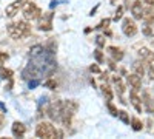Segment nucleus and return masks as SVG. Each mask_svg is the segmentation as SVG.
Listing matches in <instances>:
<instances>
[{
    "mask_svg": "<svg viewBox=\"0 0 154 139\" xmlns=\"http://www.w3.org/2000/svg\"><path fill=\"white\" fill-rule=\"evenodd\" d=\"M31 33V27L25 22V20H19L16 23L8 25V34L12 39H22V37H26Z\"/></svg>",
    "mask_w": 154,
    "mask_h": 139,
    "instance_id": "obj_1",
    "label": "nucleus"
},
{
    "mask_svg": "<svg viewBox=\"0 0 154 139\" xmlns=\"http://www.w3.org/2000/svg\"><path fill=\"white\" fill-rule=\"evenodd\" d=\"M77 102L74 100H65L62 102V113H60V122L65 125V127H69L71 125V121H72V116L75 115L77 111Z\"/></svg>",
    "mask_w": 154,
    "mask_h": 139,
    "instance_id": "obj_2",
    "label": "nucleus"
},
{
    "mask_svg": "<svg viewBox=\"0 0 154 139\" xmlns=\"http://www.w3.org/2000/svg\"><path fill=\"white\" fill-rule=\"evenodd\" d=\"M35 136L43 139H54L57 137V128L51 122H40L35 127Z\"/></svg>",
    "mask_w": 154,
    "mask_h": 139,
    "instance_id": "obj_3",
    "label": "nucleus"
},
{
    "mask_svg": "<svg viewBox=\"0 0 154 139\" xmlns=\"http://www.w3.org/2000/svg\"><path fill=\"white\" fill-rule=\"evenodd\" d=\"M42 16V9L34 2H26L23 5V17L25 20H37Z\"/></svg>",
    "mask_w": 154,
    "mask_h": 139,
    "instance_id": "obj_4",
    "label": "nucleus"
},
{
    "mask_svg": "<svg viewBox=\"0 0 154 139\" xmlns=\"http://www.w3.org/2000/svg\"><path fill=\"white\" fill-rule=\"evenodd\" d=\"M122 31H123V34L128 36V37L136 36V34H137V25H136V22H134L133 19H130V17L123 19V22H122Z\"/></svg>",
    "mask_w": 154,
    "mask_h": 139,
    "instance_id": "obj_5",
    "label": "nucleus"
},
{
    "mask_svg": "<svg viewBox=\"0 0 154 139\" xmlns=\"http://www.w3.org/2000/svg\"><path fill=\"white\" fill-rule=\"evenodd\" d=\"M38 30L40 31H51L53 30V12H48L46 16H40L38 17Z\"/></svg>",
    "mask_w": 154,
    "mask_h": 139,
    "instance_id": "obj_6",
    "label": "nucleus"
},
{
    "mask_svg": "<svg viewBox=\"0 0 154 139\" xmlns=\"http://www.w3.org/2000/svg\"><path fill=\"white\" fill-rule=\"evenodd\" d=\"M26 3V0H16V2H12L6 6L5 12H6V16L8 17H14L16 14H19V11L23 8V5Z\"/></svg>",
    "mask_w": 154,
    "mask_h": 139,
    "instance_id": "obj_7",
    "label": "nucleus"
},
{
    "mask_svg": "<svg viewBox=\"0 0 154 139\" xmlns=\"http://www.w3.org/2000/svg\"><path fill=\"white\" fill-rule=\"evenodd\" d=\"M60 113H62V102L60 100H56L49 105L48 108V116L53 121H60Z\"/></svg>",
    "mask_w": 154,
    "mask_h": 139,
    "instance_id": "obj_8",
    "label": "nucleus"
},
{
    "mask_svg": "<svg viewBox=\"0 0 154 139\" xmlns=\"http://www.w3.org/2000/svg\"><path fill=\"white\" fill-rule=\"evenodd\" d=\"M131 14L134 19L137 20H142V16H143V5L140 0H134L133 5H131Z\"/></svg>",
    "mask_w": 154,
    "mask_h": 139,
    "instance_id": "obj_9",
    "label": "nucleus"
},
{
    "mask_svg": "<svg viewBox=\"0 0 154 139\" xmlns=\"http://www.w3.org/2000/svg\"><path fill=\"white\" fill-rule=\"evenodd\" d=\"M126 81H128V84L131 85V88H134V90H142V77L140 76H137L136 73H133V74H128L126 76Z\"/></svg>",
    "mask_w": 154,
    "mask_h": 139,
    "instance_id": "obj_10",
    "label": "nucleus"
},
{
    "mask_svg": "<svg viewBox=\"0 0 154 139\" xmlns=\"http://www.w3.org/2000/svg\"><path fill=\"white\" fill-rule=\"evenodd\" d=\"M130 99H131V104L136 108V111L137 113H142V99L137 96V90H134V88H133V90L130 91Z\"/></svg>",
    "mask_w": 154,
    "mask_h": 139,
    "instance_id": "obj_11",
    "label": "nucleus"
},
{
    "mask_svg": "<svg viewBox=\"0 0 154 139\" xmlns=\"http://www.w3.org/2000/svg\"><path fill=\"white\" fill-rule=\"evenodd\" d=\"M11 131H12V134H14L16 137H23V136H25V133H26V127H25V125H23L22 122L16 121L14 124H12Z\"/></svg>",
    "mask_w": 154,
    "mask_h": 139,
    "instance_id": "obj_12",
    "label": "nucleus"
},
{
    "mask_svg": "<svg viewBox=\"0 0 154 139\" xmlns=\"http://www.w3.org/2000/svg\"><path fill=\"white\" fill-rule=\"evenodd\" d=\"M146 62V65H148V76H149V79L154 81V53L149 51L148 56L143 59Z\"/></svg>",
    "mask_w": 154,
    "mask_h": 139,
    "instance_id": "obj_13",
    "label": "nucleus"
},
{
    "mask_svg": "<svg viewBox=\"0 0 154 139\" xmlns=\"http://www.w3.org/2000/svg\"><path fill=\"white\" fill-rule=\"evenodd\" d=\"M142 19L146 22V25H152V23H154V6H152V5H149V8L143 9Z\"/></svg>",
    "mask_w": 154,
    "mask_h": 139,
    "instance_id": "obj_14",
    "label": "nucleus"
},
{
    "mask_svg": "<svg viewBox=\"0 0 154 139\" xmlns=\"http://www.w3.org/2000/svg\"><path fill=\"white\" fill-rule=\"evenodd\" d=\"M108 51H109V54L112 56V60H117V62H120L122 59H123V51L120 48H116V46H108Z\"/></svg>",
    "mask_w": 154,
    "mask_h": 139,
    "instance_id": "obj_15",
    "label": "nucleus"
},
{
    "mask_svg": "<svg viewBox=\"0 0 154 139\" xmlns=\"http://www.w3.org/2000/svg\"><path fill=\"white\" fill-rule=\"evenodd\" d=\"M112 82L116 84V91H117V94L122 97L123 93H125V84L122 82V79L119 77V76H114V77H112Z\"/></svg>",
    "mask_w": 154,
    "mask_h": 139,
    "instance_id": "obj_16",
    "label": "nucleus"
},
{
    "mask_svg": "<svg viewBox=\"0 0 154 139\" xmlns=\"http://www.w3.org/2000/svg\"><path fill=\"white\" fill-rule=\"evenodd\" d=\"M133 73H136L137 76H140V77H143L145 76V67L140 60H136L133 64Z\"/></svg>",
    "mask_w": 154,
    "mask_h": 139,
    "instance_id": "obj_17",
    "label": "nucleus"
},
{
    "mask_svg": "<svg viewBox=\"0 0 154 139\" xmlns=\"http://www.w3.org/2000/svg\"><path fill=\"white\" fill-rule=\"evenodd\" d=\"M102 91H103V94H105V99L108 100V102H111V100H112V91H111V87H109L108 84H103V85H102Z\"/></svg>",
    "mask_w": 154,
    "mask_h": 139,
    "instance_id": "obj_18",
    "label": "nucleus"
},
{
    "mask_svg": "<svg viewBox=\"0 0 154 139\" xmlns=\"http://www.w3.org/2000/svg\"><path fill=\"white\" fill-rule=\"evenodd\" d=\"M143 104H145V107H146L148 111H154L152 110V99H149L148 91H143Z\"/></svg>",
    "mask_w": 154,
    "mask_h": 139,
    "instance_id": "obj_19",
    "label": "nucleus"
},
{
    "mask_svg": "<svg viewBox=\"0 0 154 139\" xmlns=\"http://www.w3.org/2000/svg\"><path fill=\"white\" fill-rule=\"evenodd\" d=\"M0 77H3V79H12V70L5 68V67H0Z\"/></svg>",
    "mask_w": 154,
    "mask_h": 139,
    "instance_id": "obj_20",
    "label": "nucleus"
},
{
    "mask_svg": "<svg viewBox=\"0 0 154 139\" xmlns=\"http://www.w3.org/2000/svg\"><path fill=\"white\" fill-rule=\"evenodd\" d=\"M131 127H133V130H134V131H140V130L143 128V124L140 122V119L133 118V119H131Z\"/></svg>",
    "mask_w": 154,
    "mask_h": 139,
    "instance_id": "obj_21",
    "label": "nucleus"
},
{
    "mask_svg": "<svg viewBox=\"0 0 154 139\" xmlns=\"http://www.w3.org/2000/svg\"><path fill=\"white\" fill-rule=\"evenodd\" d=\"M117 118H119L122 122H125V124H130V116H128V113L123 111V110L117 111Z\"/></svg>",
    "mask_w": 154,
    "mask_h": 139,
    "instance_id": "obj_22",
    "label": "nucleus"
},
{
    "mask_svg": "<svg viewBox=\"0 0 154 139\" xmlns=\"http://www.w3.org/2000/svg\"><path fill=\"white\" fill-rule=\"evenodd\" d=\"M43 87H45V88H49V90H56V88H57V82H56L54 79H48V81L43 84Z\"/></svg>",
    "mask_w": 154,
    "mask_h": 139,
    "instance_id": "obj_23",
    "label": "nucleus"
},
{
    "mask_svg": "<svg viewBox=\"0 0 154 139\" xmlns=\"http://www.w3.org/2000/svg\"><path fill=\"white\" fill-rule=\"evenodd\" d=\"M94 59L97 60V64H103V53L100 51V49H94Z\"/></svg>",
    "mask_w": 154,
    "mask_h": 139,
    "instance_id": "obj_24",
    "label": "nucleus"
},
{
    "mask_svg": "<svg viewBox=\"0 0 154 139\" xmlns=\"http://www.w3.org/2000/svg\"><path fill=\"white\" fill-rule=\"evenodd\" d=\"M142 33H143L145 36H148V37H152V36H154V31H152V28H151V25H146V27H143V28H142Z\"/></svg>",
    "mask_w": 154,
    "mask_h": 139,
    "instance_id": "obj_25",
    "label": "nucleus"
},
{
    "mask_svg": "<svg viewBox=\"0 0 154 139\" xmlns=\"http://www.w3.org/2000/svg\"><path fill=\"white\" fill-rule=\"evenodd\" d=\"M96 43L99 48H105V37L103 36H97L96 37Z\"/></svg>",
    "mask_w": 154,
    "mask_h": 139,
    "instance_id": "obj_26",
    "label": "nucleus"
},
{
    "mask_svg": "<svg viewBox=\"0 0 154 139\" xmlns=\"http://www.w3.org/2000/svg\"><path fill=\"white\" fill-rule=\"evenodd\" d=\"M122 16H123V6H119V8H117V11H116L114 20H116V22H117V20H120V19H122Z\"/></svg>",
    "mask_w": 154,
    "mask_h": 139,
    "instance_id": "obj_27",
    "label": "nucleus"
},
{
    "mask_svg": "<svg viewBox=\"0 0 154 139\" xmlns=\"http://www.w3.org/2000/svg\"><path fill=\"white\" fill-rule=\"evenodd\" d=\"M148 53H149L148 48H140V49H139V56H140V59H142V60L148 56Z\"/></svg>",
    "mask_w": 154,
    "mask_h": 139,
    "instance_id": "obj_28",
    "label": "nucleus"
},
{
    "mask_svg": "<svg viewBox=\"0 0 154 139\" xmlns=\"http://www.w3.org/2000/svg\"><path fill=\"white\" fill-rule=\"evenodd\" d=\"M109 23H111V19H105V20H102V22L99 23V27H97V28H102V30H103V28H108V27H109Z\"/></svg>",
    "mask_w": 154,
    "mask_h": 139,
    "instance_id": "obj_29",
    "label": "nucleus"
},
{
    "mask_svg": "<svg viewBox=\"0 0 154 139\" xmlns=\"http://www.w3.org/2000/svg\"><path fill=\"white\" fill-rule=\"evenodd\" d=\"M106 107H108V110H109V113H111L112 116H117V108H116L111 102H108V104H106Z\"/></svg>",
    "mask_w": 154,
    "mask_h": 139,
    "instance_id": "obj_30",
    "label": "nucleus"
},
{
    "mask_svg": "<svg viewBox=\"0 0 154 139\" xmlns=\"http://www.w3.org/2000/svg\"><path fill=\"white\" fill-rule=\"evenodd\" d=\"M8 57H9V56H8L6 53H2V51H0V65L5 64V62L8 60Z\"/></svg>",
    "mask_w": 154,
    "mask_h": 139,
    "instance_id": "obj_31",
    "label": "nucleus"
},
{
    "mask_svg": "<svg viewBox=\"0 0 154 139\" xmlns=\"http://www.w3.org/2000/svg\"><path fill=\"white\" fill-rule=\"evenodd\" d=\"M89 71H91V73H100V68H99L97 64H93L91 67H89Z\"/></svg>",
    "mask_w": 154,
    "mask_h": 139,
    "instance_id": "obj_32",
    "label": "nucleus"
},
{
    "mask_svg": "<svg viewBox=\"0 0 154 139\" xmlns=\"http://www.w3.org/2000/svg\"><path fill=\"white\" fill-rule=\"evenodd\" d=\"M2 127H3V113L0 111V128H2Z\"/></svg>",
    "mask_w": 154,
    "mask_h": 139,
    "instance_id": "obj_33",
    "label": "nucleus"
},
{
    "mask_svg": "<svg viewBox=\"0 0 154 139\" xmlns=\"http://www.w3.org/2000/svg\"><path fill=\"white\" fill-rule=\"evenodd\" d=\"M100 79H102V81H106V79H108V73H102Z\"/></svg>",
    "mask_w": 154,
    "mask_h": 139,
    "instance_id": "obj_34",
    "label": "nucleus"
},
{
    "mask_svg": "<svg viewBox=\"0 0 154 139\" xmlns=\"http://www.w3.org/2000/svg\"><path fill=\"white\" fill-rule=\"evenodd\" d=\"M116 60H109V68L111 70H116V64H114Z\"/></svg>",
    "mask_w": 154,
    "mask_h": 139,
    "instance_id": "obj_35",
    "label": "nucleus"
},
{
    "mask_svg": "<svg viewBox=\"0 0 154 139\" xmlns=\"http://www.w3.org/2000/svg\"><path fill=\"white\" fill-rule=\"evenodd\" d=\"M38 84V81H32V82H29V88H32V87H35Z\"/></svg>",
    "mask_w": 154,
    "mask_h": 139,
    "instance_id": "obj_36",
    "label": "nucleus"
},
{
    "mask_svg": "<svg viewBox=\"0 0 154 139\" xmlns=\"http://www.w3.org/2000/svg\"><path fill=\"white\" fill-rule=\"evenodd\" d=\"M97 8H99V6H96V8H93V9H91V12H89V16H94V12L97 11Z\"/></svg>",
    "mask_w": 154,
    "mask_h": 139,
    "instance_id": "obj_37",
    "label": "nucleus"
},
{
    "mask_svg": "<svg viewBox=\"0 0 154 139\" xmlns=\"http://www.w3.org/2000/svg\"><path fill=\"white\" fill-rule=\"evenodd\" d=\"M145 2H146L148 5H154V0H145Z\"/></svg>",
    "mask_w": 154,
    "mask_h": 139,
    "instance_id": "obj_38",
    "label": "nucleus"
},
{
    "mask_svg": "<svg viewBox=\"0 0 154 139\" xmlns=\"http://www.w3.org/2000/svg\"><path fill=\"white\" fill-rule=\"evenodd\" d=\"M109 2H111V3H117V0H109Z\"/></svg>",
    "mask_w": 154,
    "mask_h": 139,
    "instance_id": "obj_39",
    "label": "nucleus"
},
{
    "mask_svg": "<svg viewBox=\"0 0 154 139\" xmlns=\"http://www.w3.org/2000/svg\"><path fill=\"white\" fill-rule=\"evenodd\" d=\"M152 110H154V99H152Z\"/></svg>",
    "mask_w": 154,
    "mask_h": 139,
    "instance_id": "obj_40",
    "label": "nucleus"
}]
</instances>
